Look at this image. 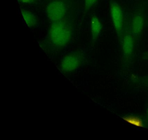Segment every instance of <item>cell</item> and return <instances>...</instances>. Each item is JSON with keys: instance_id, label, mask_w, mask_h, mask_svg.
<instances>
[{"instance_id": "obj_5", "label": "cell", "mask_w": 148, "mask_h": 140, "mask_svg": "<svg viewBox=\"0 0 148 140\" xmlns=\"http://www.w3.org/2000/svg\"><path fill=\"white\" fill-rule=\"evenodd\" d=\"M135 37L132 34H126L121 41V47L124 56L127 58L131 57L135 50Z\"/></svg>"}, {"instance_id": "obj_12", "label": "cell", "mask_w": 148, "mask_h": 140, "mask_svg": "<svg viewBox=\"0 0 148 140\" xmlns=\"http://www.w3.org/2000/svg\"><path fill=\"white\" fill-rule=\"evenodd\" d=\"M146 115H147V117L148 119V108H147V111H146Z\"/></svg>"}, {"instance_id": "obj_4", "label": "cell", "mask_w": 148, "mask_h": 140, "mask_svg": "<svg viewBox=\"0 0 148 140\" xmlns=\"http://www.w3.org/2000/svg\"><path fill=\"white\" fill-rule=\"evenodd\" d=\"M81 59L79 55L71 53L66 55L60 62V68L64 73H72L80 66Z\"/></svg>"}, {"instance_id": "obj_6", "label": "cell", "mask_w": 148, "mask_h": 140, "mask_svg": "<svg viewBox=\"0 0 148 140\" xmlns=\"http://www.w3.org/2000/svg\"><path fill=\"white\" fill-rule=\"evenodd\" d=\"M145 20L144 16L141 13L136 14L132 19L131 31L134 37H138L142 34L144 30Z\"/></svg>"}, {"instance_id": "obj_8", "label": "cell", "mask_w": 148, "mask_h": 140, "mask_svg": "<svg viewBox=\"0 0 148 140\" xmlns=\"http://www.w3.org/2000/svg\"><path fill=\"white\" fill-rule=\"evenodd\" d=\"M21 15L26 25L29 27H33L37 24V18L31 11L23 9L21 10Z\"/></svg>"}, {"instance_id": "obj_1", "label": "cell", "mask_w": 148, "mask_h": 140, "mask_svg": "<svg viewBox=\"0 0 148 140\" xmlns=\"http://www.w3.org/2000/svg\"><path fill=\"white\" fill-rule=\"evenodd\" d=\"M72 34L71 27L64 19L53 22L49 30L50 41L53 45L58 48H63L68 44Z\"/></svg>"}, {"instance_id": "obj_10", "label": "cell", "mask_w": 148, "mask_h": 140, "mask_svg": "<svg viewBox=\"0 0 148 140\" xmlns=\"http://www.w3.org/2000/svg\"><path fill=\"white\" fill-rule=\"evenodd\" d=\"M98 0H84L85 7L86 9L91 8L97 3Z\"/></svg>"}, {"instance_id": "obj_2", "label": "cell", "mask_w": 148, "mask_h": 140, "mask_svg": "<svg viewBox=\"0 0 148 140\" xmlns=\"http://www.w3.org/2000/svg\"><path fill=\"white\" fill-rule=\"evenodd\" d=\"M66 5L61 1H53L47 4L46 8V14L48 18L54 22L64 20L66 13Z\"/></svg>"}, {"instance_id": "obj_3", "label": "cell", "mask_w": 148, "mask_h": 140, "mask_svg": "<svg viewBox=\"0 0 148 140\" xmlns=\"http://www.w3.org/2000/svg\"><path fill=\"white\" fill-rule=\"evenodd\" d=\"M110 13L114 29L119 38H120L123 29V13L121 7L117 2L115 1L111 2Z\"/></svg>"}, {"instance_id": "obj_9", "label": "cell", "mask_w": 148, "mask_h": 140, "mask_svg": "<svg viewBox=\"0 0 148 140\" xmlns=\"http://www.w3.org/2000/svg\"><path fill=\"white\" fill-rule=\"evenodd\" d=\"M122 118L124 121H125V122L132 123H136L135 125L136 126H141V127H143L144 126L142 118L136 116L131 115L123 117Z\"/></svg>"}, {"instance_id": "obj_7", "label": "cell", "mask_w": 148, "mask_h": 140, "mask_svg": "<svg viewBox=\"0 0 148 140\" xmlns=\"http://www.w3.org/2000/svg\"><path fill=\"white\" fill-rule=\"evenodd\" d=\"M90 28L92 39L93 40H96L101 34L102 29V24L97 16H93L92 18Z\"/></svg>"}, {"instance_id": "obj_11", "label": "cell", "mask_w": 148, "mask_h": 140, "mask_svg": "<svg viewBox=\"0 0 148 140\" xmlns=\"http://www.w3.org/2000/svg\"><path fill=\"white\" fill-rule=\"evenodd\" d=\"M18 1L23 4H32L36 2L37 0H18Z\"/></svg>"}]
</instances>
